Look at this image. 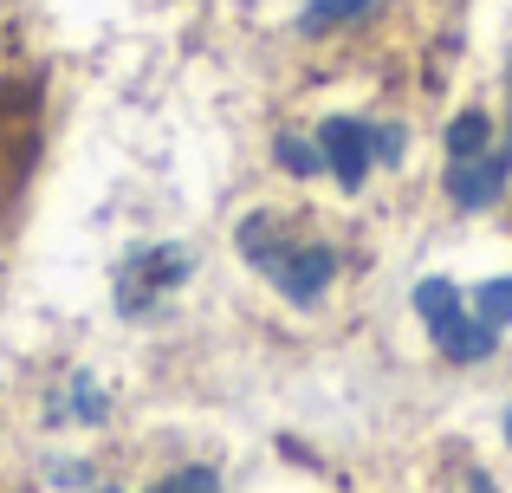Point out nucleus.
<instances>
[{
    "label": "nucleus",
    "mask_w": 512,
    "mask_h": 493,
    "mask_svg": "<svg viewBox=\"0 0 512 493\" xmlns=\"http://www.w3.org/2000/svg\"><path fill=\"white\" fill-rule=\"evenodd\" d=\"M234 241H240L253 273H266L292 305H318L325 286L338 279V247L305 234V228H292L286 215H247Z\"/></svg>",
    "instance_id": "1"
},
{
    "label": "nucleus",
    "mask_w": 512,
    "mask_h": 493,
    "mask_svg": "<svg viewBox=\"0 0 512 493\" xmlns=\"http://www.w3.org/2000/svg\"><path fill=\"white\" fill-rule=\"evenodd\" d=\"M415 312H422V325L435 331V351L448 357V364H480V357L500 351V331L480 325V318L467 312V299H461L454 279H422V286H415Z\"/></svg>",
    "instance_id": "2"
},
{
    "label": "nucleus",
    "mask_w": 512,
    "mask_h": 493,
    "mask_svg": "<svg viewBox=\"0 0 512 493\" xmlns=\"http://www.w3.org/2000/svg\"><path fill=\"white\" fill-rule=\"evenodd\" d=\"M312 137H318V156H325L331 176H338L344 189H363V176H370V163H376L370 124H357V117H325Z\"/></svg>",
    "instance_id": "3"
},
{
    "label": "nucleus",
    "mask_w": 512,
    "mask_h": 493,
    "mask_svg": "<svg viewBox=\"0 0 512 493\" xmlns=\"http://www.w3.org/2000/svg\"><path fill=\"white\" fill-rule=\"evenodd\" d=\"M175 279H188V253L143 247V253H130L124 273H117V286H130V292H117V299H124V312H143V305H150V292H169Z\"/></svg>",
    "instance_id": "4"
},
{
    "label": "nucleus",
    "mask_w": 512,
    "mask_h": 493,
    "mask_svg": "<svg viewBox=\"0 0 512 493\" xmlns=\"http://www.w3.org/2000/svg\"><path fill=\"white\" fill-rule=\"evenodd\" d=\"M506 182H512V163L500 150L474 156V163H448V202L467 208V215H480V208H493L506 195Z\"/></svg>",
    "instance_id": "5"
},
{
    "label": "nucleus",
    "mask_w": 512,
    "mask_h": 493,
    "mask_svg": "<svg viewBox=\"0 0 512 493\" xmlns=\"http://www.w3.org/2000/svg\"><path fill=\"white\" fill-rule=\"evenodd\" d=\"M441 143H448V163H474V156H487L500 137H493V117L487 111H461L448 130H441Z\"/></svg>",
    "instance_id": "6"
},
{
    "label": "nucleus",
    "mask_w": 512,
    "mask_h": 493,
    "mask_svg": "<svg viewBox=\"0 0 512 493\" xmlns=\"http://www.w3.org/2000/svg\"><path fill=\"white\" fill-rule=\"evenodd\" d=\"M370 7H376V0H312V7L299 13V33H312V39L318 33H338V26H357Z\"/></svg>",
    "instance_id": "7"
},
{
    "label": "nucleus",
    "mask_w": 512,
    "mask_h": 493,
    "mask_svg": "<svg viewBox=\"0 0 512 493\" xmlns=\"http://www.w3.org/2000/svg\"><path fill=\"white\" fill-rule=\"evenodd\" d=\"M474 318H480V325H493V331L512 325V273H506V279H487V286H474Z\"/></svg>",
    "instance_id": "8"
},
{
    "label": "nucleus",
    "mask_w": 512,
    "mask_h": 493,
    "mask_svg": "<svg viewBox=\"0 0 512 493\" xmlns=\"http://www.w3.org/2000/svg\"><path fill=\"white\" fill-rule=\"evenodd\" d=\"M279 163L292 169V176H318V169H325V156H318V137H279Z\"/></svg>",
    "instance_id": "9"
},
{
    "label": "nucleus",
    "mask_w": 512,
    "mask_h": 493,
    "mask_svg": "<svg viewBox=\"0 0 512 493\" xmlns=\"http://www.w3.org/2000/svg\"><path fill=\"white\" fill-rule=\"evenodd\" d=\"M150 493H221V481H214V468H182V474H169V481L150 487Z\"/></svg>",
    "instance_id": "10"
},
{
    "label": "nucleus",
    "mask_w": 512,
    "mask_h": 493,
    "mask_svg": "<svg viewBox=\"0 0 512 493\" xmlns=\"http://www.w3.org/2000/svg\"><path fill=\"white\" fill-rule=\"evenodd\" d=\"M104 409H111V403L98 396V383H91V377H78V383H72V403H65V416H85V422H98Z\"/></svg>",
    "instance_id": "11"
},
{
    "label": "nucleus",
    "mask_w": 512,
    "mask_h": 493,
    "mask_svg": "<svg viewBox=\"0 0 512 493\" xmlns=\"http://www.w3.org/2000/svg\"><path fill=\"white\" fill-rule=\"evenodd\" d=\"M370 150H376V163H402V150H409L402 124H370Z\"/></svg>",
    "instance_id": "12"
},
{
    "label": "nucleus",
    "mask_w": 512,
    "mask_h": 493,
    "mask_svg": "<svg viewBox=\"0 0 512 493\" xmlns=\"http://www.w3.org/2000/svg\"><path fill=\"white\" fill-rule=\"evenodd\" d=\"M493 150L512 163V59H506V143H493Z\"/></svg>",
    "instance_id": "13"
},
{
    "label": "nucleus",
    "mask_w": 512,
    "mask_h": 493,
    "mask_svg": "<svg viewBox=\"0 0 512 493\" xmlns=\"http://www.w3.org/2000/svg\"><path fill=\"white\" fill-rule=\"evenodd\" d=\"M506 442H512V409H506Z\"/></svg>",
    "instance_id": "14"
}]
</instances>
